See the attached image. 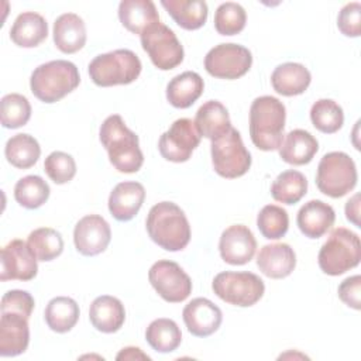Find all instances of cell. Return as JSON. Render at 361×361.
Here are the masks:
<instances>
[{"mask_svg":"<svg viewBox=\"0 0 361 361\" xmlns=\"http://www.w3.org/2000/svg\"><path fill=\"white\" fill-rule=\"evenodd\" d=\"M111 238L109 223L99 214H87L82 217L73 230V241L76 250L86 257L103 252Z\"/></svg>","mask_w":361,"mask_h":361,"instance_id":"15","label":"cell"},{"mask_svg":"<svg viewBox=\"0 0 361 361\" xmlns=\"http://www.w3.org/2000/svg\"><path fill=\"white\" fill-rule=\"evenodd\" d=\"M320 269L331 276L355 268L361 259L360 237L348 228H334L319 251Z\"/></svg>","mask_w":361,"mask_h":361,"instance_id":"5","label":"cell"},{"mask_svg":"<svg viewBox=\"0 0 361 361\" xmlns=\"http://www.w3.org/2000/svg\"><path fill=\"white\" fill-rule=\"evenodd\" d=\"M89 319L96 330L102 333H116L124 324L126 310L117 298L103 295L92 302Z\"/></svg>","mask_w":361,"mask_h":361,"instance_id":"22","label":"cell"},{"mask_svg":"<svg viewBox=\"0 0 361 361\" xmlns=\"http://www.w3.org/2000/svg\"><path fill=\"white\" fill-rule=\"evenodd\" d=\"M44 319L52 331L66 333L72 330L79 320V306L72 298L56 296L48 302Z\"/></svg>","mask_w":361,"mask_h":361,"instance_id":"31","label":"cell"},{"mask_svg":"<svg viewBox=\"0 0 361 361\" xmlns=\"http://www.w3.org/2000/svg\"><path fill=\"white\" fill-rule=\"evenodd\" d=\"M48 35V24L45 18L34 11H24L17 16L10 30L11 41L23 48H34L39 45Z\"/></svg>","mask_w":361,"mask_h":361,"instance_id":"24","label":"cell"},{"mask_svg":"<svg viewBox=\"0 0 361 361\" xmlns=\"http://www.w3.org/2000/svg\"><path fill=\"white\" fill-rule=\"evenodd\" d=\"M30 343L28 317L17 312H1L0 355L14 357L24 353Z\"/></svg>","mask_w":361,"mask_h":361,"instance_id":"18","label":"cell"},{"mask_svg":"<svg viewBox=\"0 0 361 361\" xmlns=\"http://www.w3.org/2000/svg\"><path fill=\"white\" fill-rule=\"evenodd\" d=\"M0 309L1 312H17L30 319L34 309V298L27 290L13 289L3 295Z\"/></svg>","mask_w":361,"mask_h":361,"instance_id":"43","label":"cell"},{"mask_svg":"<svg viewBox=\"0 0 361 361\" xmlns=\"http://www.w3.org/2000/svg\"><path fill=\"white\" fill-rule=\"evenodd\" d=\"M144 199L145 189L140 182H120L109 196V210L116 220L128 221L138 213Z\"/></svg>","mask_w":361,"mask_h":361,"instance_id":"19","label":"cell"},{"mask_svg":"<svg viewBox=\"0 0 361 361\" xmlns=\"http://www.w3.org/2000/svg\"><path fill=\"white\" fill-rule=\"evenodd\" d=\"M116 358L118 361L120 360H149V357L144 354L138 347H126L117 354Z\"/></svg>","mask_w":361,"mask_h":361,"instance_id":"46","label":"cell"},{"mask_svg":"<svg viewBox=\"0 0 361 361\" xmlns=\"http://www.w3.org/2000/svg\"><path fill=\"white\" fill-rule=\"evenodd\" d=\"M312 76L302 63L286 62L275 68L271 75V83L276 93L282 96L302 94L310 85Z\"/></svg>","mask_w":361,"mask_h":361,"instance_id":"26","label":"cell"},{"mask_svg":"<svg viewBox=\"0 0 361 361\" xmlns=\"http://www.w3.org/2000/svg\"><path fill=\"white\" fill-rule=\"evenodd\" d=\"M245 10L238 3H223L214 13V28L221 35H235L241 32L245 27Z\"/></svg>","mask_w":361,"mask_h":361,"instance_id":"40","label":"cell"},{"mask_svg":"<svg viewBox=\"0 0 361 361\" xmlns=\"http://www.w3.org/2000/svg\"><path fill=\"white\" fill-rule=\"evenodd\" d=\"M204 82L196 72L186 71L172 78L166 86V99L176 109L190 107L203 93Z\"/></svg>","mask_w":361,"mask_h":361,"instance_id":"29","label":"cell"},{"mask_svg":"<svg viewBox=\"0 0 361 361\" xmlns=\"http://www.w3.org/2000/svg\"><path fill=\"white\" fill-rule=\"evenodd\" d=\"M195 126L200 137L203 135L213 141L231 128V121L227 109L220 102L209 100L196 111Z\"/></svg>","mask_w":361,"mask_h":361,"instance_id":"27","label":"cell"},{"mask_svg":"<svg viewBox=\"0 0 361 361\" xmlns=\"http://www.w3.org/2000/svg\"><path fill=\"white\" fill-rule=\"evenodd\" d=\"M212 162L216 173L227 179L240 178L248 172L251 155L235 128L231 127L224 135L212 141Z\"/></svg>","mask_w":361,"mask_h":361,"instance_id":"9","label":"cell"},{"mask_svg":"<svg viewBox=\"0 0 361 361\" xmlns=\"http://www.w3.org/2000/svg\"><path fill=\"white\" fill-rule=\"evenodd\" d=\"M44 171L52 182L62 185L73 179L76 173V164L69 154L54 151L45 158Z\"/></svg>","mask_w":361,"mask_h":361,"instance_id":"41","label":"cell"},{"mask_svg":"<svg viewBox=\"0 0 361 361\" xmlns=\"http://www.w3.org/2000/svg\"><path fill=\"white\" fill-rule=\"evenodd\" d=\"M340 299L350 307L361 309V276L354 275L345 278L338 286Z\"/></svg>","mask_w":361,"mask_h":361,"instance_id":"44","label":"cell"},{"mask_svg":"<svg viewBox=\"0 0 361 361\" xmlns=\"http://www.w3.org/2000/svg\"><path fill=\"white\" fill-rule=\"evenodd\" d=\"M4 154L13 166L18 169H28L37 164L41 155V148L32 135L16 134L8 138Z\"/></svg>","mask_w":361,"mask_h":361,"instance_id":"32","label":"cell"},{"mask_svg":"<svg viewBox=\"0 0 361 361\" xmlns=\"http://www.w3.org/2000/svg\"><path fill=\"white\" fill-rule=\"evenodd\" d=\"M37 258L23 240H11L1 248V272L0 279L31 281L35 278L38 265Z\"/></svg>","mask_w":361,"mask_h":361,"instance_id":"14","label":"cell"},{"mask_svg":"<svg viewBox=\"0 0 361 361\" xmlns=\"http://www.w3.org/2000/svg\"><path fill=\"white\" fill-rule=\"evenodd\" d=\"M212 288L221 300L241 307L255 305L265 292L264 281L248 271L220 272L214 276Z\"/></svg>","mask_w":361,"mask_h":361,"instance_id":"8","label":"cell"},{"mask_svg":"<svg viewBox=\"0 0 361 361\" xmlns=\"http://www.w3.org/2000/svg\"><path fill=\"white\" fill-rule=\"evenodd\" d=\"M27 244L38 261H52L63 251L62 235L51 227H41L31 231Z\"/></svg>","mask_w":361,"mask_h":361,"instance_id":"35","label":"cell"},{"mask_svg":"<svg viewBox=\"0 0 361 361\" xmlns=\"http://www.w3.org/2000/svg\"><path fill=\"white\" fill-rule=\"evenodd\" d=\"M336 213L333 207L322 200H309L305 203L296 217V223L302 234L309 238H319L324 235L334 224Z\"/></svg>","mask_w":361,"mask_h":361,"instance_id":"21","label":"cell"},{"mask_svg":"<svg viewBox=\"0 0 361 361\" xmlns=\"http://www.w3.org/2000/svg\"><path fill=\"white\" fill-rule=\"evenodd\" d=\"M188 330L196 337H207L217 331L221 324L223 314L219 306L206 298L190 300L182 312Z\"/></svg>","mask_w":361,"mask_h":361,"instance_id":"17","label":"cell"},{"mask_svg":"<svg viewBox=\"0 0 361 361\" xmlns=\"http://www.w3.org/2000/svg\"><path fill=\"white\" fill-rule=\"evenodd\" d=\"M307 192V180L299 171L289 169L276 176L271 185V195L276 202L285 204L298 203Z\"/></svg>","mask_w":361,"mask_h":361,"instance_id":"33","label":"cell"},{"mask_svg":"<svg viewBox=\"0 0 361 361\" xmlns=\"http://www.w3.org/2000/svg\"><path fill=\"white\" fill-rule=\"evenodd\" d=\"M151 240L166 251H180L190 241V226L183 210L172 202H159L147 216Z\"/></svg>","mask_w":361,"mask_h":361,"instance_id":"2","label":"cell"},{"mask_svg":"<svg viewBox=\"0 0 361 361\" xmlns=\"http://www.w3.org/2000/svg\"><path fill=\"white\" fill-rule=\"evenodd\" d=\"M147 343L158 353H171L182 341V333L178 324L171 319H157L145 330Z\"/></svg>","mask_w":361,"mask_h":361,"instance_id":"34","label":"cell"},{"mask_svg":"<svg viewBox=\"0 0 361 361\" xmlns=\"http://www.w3.org/2000/svg\"><path fill=\"white\" fill-rule=\"evenodd\" d=\"M259 233L268 240L283 237L289 227V216L285 209L276 204H267L261 209L257 217Z\"/></svg>","mask_w":361,"mask_h":361,"instance_id":"39","label":"cell"},{"mask_svg":"<svg viewBox=\"0 0 361 361\" xmlns=\"http://www.w3.org/2000/svg\"><path fill=\"white\" fill-rule=\"evenodd\" d=\"M54 42L63 54H75L86 44V27L75 13L61 14L54 23Z\"/></svg>","mask_w":361,"mask_h":361,"instance_id":"23","label":"cell"},{"mask_svg":"<svg viewBox=\"0 0 361 361\" xmlns=\"http://www.w3.org/2000/svg\"><path fill=\"white\" fill-rule=\"evenodd\" d=\"M148 279L157 293L169 303L183 302L192 292L189 275L173 261H157L149 268Z\"/></svg>","mask_w":361,"mask_h":361,"instance_id":"12","label":"cell"},{"mask_svg":"<svg viewBox=\"0 0 361 361\" xmlns=\"http://www.w3.org/2000/svg\"><path fill=\"white\" fill-rule=\"evenodd\" d=\"M120 23L133 34H142L159 21L155 4L151 0H123L118 6Z\"/></svg>","mask_w":361,"mask_h":361,"instance_id":"25","label":"cell"},{"mask_svg":"<svg viewBox=\"0 0 361 361\" xmlns=\"http://www.w3.org/2000/svg\"><path fill=\"white\" fill-rule=\"evenodd\" d=\"M316 185L319 190L330 197H341L357 185V168L345 152L333 151L319 162Z\"/></svg>","mask_w":361,"mask_h":361,"instance_id":"7","label":"cell"},{"mask_svg":"<svg viewBox=\"0 0 361 361\" xmlns=\"http://www.w3.org/2000/svg\"><path fill=\"white\" fill-rule=\"evenodd\" d=\"M141 68V61L133 51L116 49L93 58L89 63V75L94 85L109 87L134 82Z\"/></svg>","mask_w":361,"mask_h":361,"instance_id":"6","label":"cell"},{"mask_svg":"<svg viewBox=\"0 0 361 361\" xmlns=\"http://www.w3.org/2000/svg\"><path fill=\"white\" fill-rule=\"evenodd\" d=\"M140 37L142 49L158 69L169 71L183 61V47L175 32L165 24L158 21Z\"/></svg>","mask_w":361,"mask_h":361,"instance_id":"10","label":"cell"},{"mask_svg":"<svg viewBox=\"0 0 361 361\" xmlns=\"http://www.w3.org/2000/svg\"><path fill=\"white\" fill-rule=\"evenodd\" d=\"M252 63L251 52L238 44H219L204 56L206 71L219 79H238L244 76Z\"/></svg>","mask_w":361,"mask_h":361,"instance_id":"11","label":"cell"},{"mask_svg":"<svg viewBox=\"0 0 361 361\" xmlns=\"http://www.w3.org/2000/svg\"><path fill=\"white\" fill-rule=\"evenodd\" d=\"M200 142V134L190 118H178L158 142L161 155L171 162H186Z\"/></svg>","mask_w":361,"mask_h":361,"instance_id":"13","label":"cell"},{"mask_svg":"<svg viewBox=\"0 0 361 361\" xmlns=\"http://www.w3.org/2000/svg\"><path fill=\"white\" fill-rule=\"evenodd\" d=\"M0 117L4 128H18L25 126L31 117L28 99L18 93L6 94L0 102Z\"/></svg>","mask_w":361,"mask_h":361,"instance_id":"38","label":"cell"},{"mask_svg":"<svg viewBox=\"0 0 361 361\" xmlns=\"http://www.w3.org/2000/svg\"><path fill=\"white\" fill-rule=\"evenodd\" d=\"M48 183L38 175H27L14 186V199L25 209H38L49 197Z\"/></svg>","mask_w":361,"mask_h":361,"instance_id":"36","label":"cell"},{"mask_svg":"<svg viewBox=\"0 0 361 361\" xmlns=\"http://www.w3.org/2000/svg\"><path fill=\"white\" fill-rule=\"evenodd\" d=\"M99 135L111 165L118 172L134 173L140 171L144 155L138 144V135L126 126L121 116H109L100 126Z\"/></svg>","mask_w":361,"mask_h":361,"instance_id":"1","label":"cell"},{"mask_svg":"<svg viewBox=\"0 0 361 361\" xmlns=\"http://www.w3.org/2000/svg\"><path fill=\"white\" fill-rule=\"evenodd\" d=\"M80 76L75 63L56 59L37 66L30 79L32 94L44 103H55L79 86Z\"/></svg>","mask_w":361,"mask_h":361,"instance_id":"4","label":"cell"},{"mask_svg":"<svg viewBox=\"0 0 361 361\" xmlns=\"http://www.w3.org/2000/svg\"><path fill=\"white\" fill-rule=\"evenodd\" d=\"M162 7L183 30H197L207 20V4L202 0H162Z\"/></svg>","mask_w":361,"mask_h":361,"instance_id":"30","label":"cell"},{"mask_svg":"<svg viewBox=\"0 0 361 361\" xmlns=\"http://www.w3.org/2000/svg\"><path fill=\"white\" fill-rule=\"evenodd\" d=\"M338 30L347 37H358L361 34V4L358 1L345 4L337 17Z\"/></svg>","mask_w":361,"mask_h":361,"instance_id":"42","label":"cell"},{"mask_svg":"<svg viewBox=\"0 0 361 361\" xmlns=\"http://www.w3.org/2000/svg\"><path fill=\"white\" fill-rule=\"evenodd\" d=\"M345 217L357 227H360V195L355 193L345 204Z\"/></svg>","mask_w":361,"mask_h":361,"instance_id":"45","label":"cell"},{"mask_svg":"<svg viewBox=\"0 0 361 361\" xmlns=\"http://www.w3.org/2000/svg\"><path fill=\"white\" fill-rule=\"evenodd\" d=\"M310 120L313 126L324 133L333 134L338 131L344 123V113L338 103L331 99H320L310 109Z\"/></svg>","mask_w":361,"mask_h":361,"instance_id":"37","label":"cell"},{"mask_svg":"<svg viewBox=\"0 0 361 361\" xmlns=\"http://www.w3.org/2000/svg\"><path fill=\"white\" fill-rule=\"evenodd\" d=\"M219 250L224 262L244 265L252 259L257 250V240L247 226L233 224L221 233Z\"/></svg>","mask_w":361,"mask_h":361,"instance_id":"16","label":"cell"},{"mask_svg":"<svg viewBox=\"0 0 361 361\" xmlns=\"http://www.w3.org/2000/svg\"><path fill=\"white\" fill-rule=\"evenodd\" d=\"M257 265L259 271L268 278L281 279L290 275L295 269L296 255L289 244H267L259 250L257 255Z\"/></svg>","mask_w":361,"mask_h":361,"instance_id":"20","label":"cell"},{"mask_svg":"<svg viewBox=\"0 0 361 361\" xmlns=\"http://www.w3.org/2000/svg\"><path fill=\"white\" fill-rule=\"evenodd\" d=\"M286 110L274 96L257 97L250 109V135L254 145L262 151L279 149L283 141Z\"/></svg>","mask_w":361,"mask_h":361,"instance_id":"3","label":"cell"},{"mask_svg":"<svg viewBox=\"0 0 361 361\" xmlns=\"http://www.w3.org/2000/svg\"><path fill=\"white\" fill-rule=\"evenodd\" d=\"M317 149V140L309 131L296 128L285 135L279 147V157L290 165H305L313 159Z\"/></svg>","mask_w":361,"mask_h":361,"instance_id":"28","label":"cell"}]
</instances>
